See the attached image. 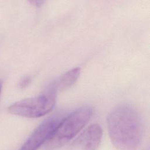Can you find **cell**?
Instances as JSON below:
<instances>
[{
  "label": "cell",
  "mask_w": 150,
  "mask_h": 150,
  "mask_svg": "<svg viewBox=\"0 0 150 150\" xmlns=\"http://www.w3.org/2000/svg\"><path fill=\"white\" fill-rule=\"evenodd\" d=\"M107 128L110 140L118 150H135L143 131L142 122L137 110L130 105H121L109 114Z\"/></svg>",
  "instance_id": "obj_1"
},
{
  "label": "cell",
  "mask_w": 150,
  "mask_h": 150,
  "mask_svg": "<svg viewBox=\"0 0 150 150\" xmlns=\"http://www.w3.org/2000/svg\"><path fill=\"white\" fill-rule=\"evenodd\" d=\"M92 112L91 107L85 106L62 119L52 136L43 145V150H57L64 146L87 124Z\"/></svg>",
  "instance_id": "obj_2"
},
{
  "label": "cell",
  "mask_w": 150,
  "mask_h": 150,
  "mask_svg": "<svg viewBox=\"0 0 150 150\" xmlns=\"http://www.w3.org/2000/svg\"><path fill=\"white\" fill-rule=\"evenodd\" d=\"M55 97L56 93L48 90L46 94L15 103L9 107L8 111L12 114L27 118L40 117L53 108Z\"/></svg>",
  "instance_id": "obj_3"
},
{
  "label": "cell",
  "mask_w": 150,
  "mask_h": 150,
  "mask_svg": "<svg viewBox=\"0 0 150 150\" xmlns=\"http://www.w3.org/2000/svg\"><path fill=\"white\" fill-rule=\"evenodd\" d=\"M61 120L52 117L43 121L33 131L20 150H37L50 138Z\"/></svg>",
  "instance_id": "obj_4"
},
{
  "label": "cell",
  "mask_w": 150,
  "mask_h": 150,
  "mask_svg": "<svg viewBox=\"0 0 150 150\" xmlns=\"http://www.w3.org/2000/svg\"><path fill=\"white\" fill-rule=\"evenodd\" d=\"M102 138V129L93 124L83 131L66 150H98Z\"/></svg>",
  "instance_id": "obj_5"
},
{
  "label": "cell",
  "mask_w": 150,
  "mask_h": 150,
  "mask_svg": "<svg viewBox=\"0 0 150 150\" xmlns=\"http://www.w3.org/2000/svg\"><path fill=\"white\" fill-rule=\"evenodd\" d=\"M80 73V69L79 67L69 70L62 76L52 86V87L49 90L56 93L57 91H63L70 87L77 80Z\"/></svg>",
  "instance_id": "obj_6"
},
{
  "label": "cell",
  "mask_w": 150,
  "mask_h": 150,
  "mask_svg": "<svg viewBox=\"0 0 150 150\" xmlns=\"http://www.w3.org/2000/svg\"><path fill=\"white\" fill-rule=\"evenodd\" d=\"M30 81V79L29 77H26L25 78H23L21 81V83L19 84L20 85V87L21 88H24L26 86H27L29 83Z\"/></svg>",
  "instance_id": "obj_7"
},
{
  "label": "cell",
  "mask_w": 150,
  "mask_h": 150,
  "mask_svg": "<svg viewBox=\"0 0 150 150\" xmlns=\"http://www.w3.org/2000/svg\"><path fill=\"white\" fill-rule=\"evenodd\" d=\"M31 2L34 5H35L36 6H40L43 4V1H31Z\"/></svg>",
  "instance_id": "obj_8"
},
{
  "label": "cell",
  "mask_w": 150,
  "mask_h": 150,
  "mask_svg": "<svg viewBox=\"0 0 150 150\" xmlns=\"http://www.w3.org/2000/svg\"><path fill=\"white\" fill-rule=\"evenodd\" d=\"M1 88H2V81H1V80H0V94H1Z\"/></svg>",
  "instance_id": "obj_9"
}]
</instances>
